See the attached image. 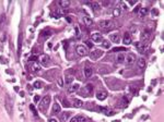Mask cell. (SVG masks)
<instances>
[{
  "label": "cell",
  "mask_w": 164,
  "mask_h": 122,
  "mask_svg": "<svg viewBox=\"0 0 164 122\" xmlns=\"http://www.w3.org/2000/svg\"><path fill=\"white\" fill-rule=\"evenodd\" d=\"M74 30H76V36L79 38L81 36V32H80V30H79L78 26H76V27H74Z\"/></svg>",
  "instance_id": "obj_32"
},
{
  "label": "cell",
  "mask_w": 164,
  "mask_h": 122,
  "mask_svg": "<svg viewBox=\"0 0 164 122\" xmlns=\"http://www.w3.org/2000/svg\"><path fill=\"white\" fill-rule=\"evenodd\" d=\"M36 59H37L36 56H32L31 58H30V61H36Z\"/></svg>",
  "instance_id": "obj_39"
},
{
  "label": "cell",
  "mask_w": 164,
  "mask_h": 122,
  "mask_svg": "<svg viewBox=\"0 0 164 122\" xmlns=\"http://www.w3.org/2000/svg\"><path fill=\"white\" fill-rule=\"evenodd\" d=\"M33 86H34V88H40V87H42V83H40L39 81H36L33 84Z\"/></svg>",
  "instance_id": "obj_30"
},
{
  "label": "cell",
  "mask_w": 164,
  "mask_h": 122,
  "mask_svg": "<svg viewBox=\"0 0 164 122\" xmlns=\"http://www.w3.org/2000/svg\"><path fill=\"white\" fill-rule=\"evenodd\" d=\"M157 14H159V11H157V9H153V10H152V15H154V17H157Z\"/></svg>",
  "instance_id": "obj_36"
},
{
  "label": "cell",
  "mask_w": 164,
  "mask_h": 122,
  "mask_svg": "<svg viewBox=\"0 0 164 122\" xmlns=\"http://www.w3.org/2000/svg\"><path fill=\"white\" fill-rule=\"evenodd\" d=\"M78 88H79V84H74V85H72V86L69 88V92H70V93H73V92H76Z\"/></svg>",
  "instance_id": "obj_26"
},
{
  "label": "cell",
  "mask_w": 164,
  "mask_h": 122,
  "mask_svg": "<svg viewBox=\"0 0 164 122\" xmlns=\"http://www.w3.org/2000/svg\"><path fill=\"white\" fill-rule=\"evenodd\" d=\"M141 40H143V42H145V40H149L150 38V34L148 33V32H142L141 33Z\"/></svg>",
  "instance_id": "obj_17"
},
{
  "label": "cell",
  "mask_w": 164,
  "mask_h": 122,
  "mask_svg": "<svg viewBox=\"0 0 164 122\" xmlns=\"http://www.w3.org/2000/svg\"><path fill=\"white\" fill-rule=\"evenodd\" d=\"M102 56H103V51L100 49H96V50H94V51H92L90 54V58L92 59V60H98V59Z\"/></svg>",
  "instance_id": "obj_4"
},
{
  "label": "cell",
  "mask_w": 164,
  "mask_h": 122,
  "mask_svg": "<svg viewBox=\"0 0 164 122\" xmlns=\"http://www.w3.org/2000/svg\"><path fill=\"white\" fill-rule=\"evenodd\" d=\"M69 116H70V113H68V112H64V113H61V115H60V118H61V121H62V122H67V120H68Z\"/></svg>",
  "instance_id": "obj_19"
},
{
  "label": "cell",
  "mask_w": 164,
  "mask_h": 122,
  "mask_svg": "<svg viewBox=\"0 0 164 122\" xmlns=\"http://www.w3.org/2000/svg\"><path fill=\"white\" fill-rule=\"evenodd\" d=\"M85 45L88 48H92L93 47V43L91 40H85Z\"/></svg>",
  "instance_id": "obj_33"
},
{
  "label": "cell",
  "mask_w": 164,
  "mask_h": 122,
  "mask_svg": "<svg viewBox=\"0 0 164 122\" xmlns=\"http://www.w3.org/2000/svg\"><path fill=\"white\" fill-rule=\"evenodd\" d=\"M91 38H92V40L94 43H101L103 42V36L101 33H93L92 36H91Z\"/></svg>",
  "instance_id": "obj_6"
},
{
  "label": "cell",
  "mask_w": 164,
  "mask_h": 122,
  "mask_svg": "<svg viewBox=\"0 0 164 122\" xmlns=\"http://www.w3.org/2000/svg\"><path fill=\"white\" fill-rule=\"evenodd\" d=\"M72 82V78H68L67 79V83H71Z\"/></svg>",
  "instance_id": "obj_40"
},
{
  "label": "cell",
  "mask_w": 164,
  "mask_h": 122,
  "mask_svg": "<svg viewBox=\"0 0 164 122\" xmlns=\"http://www.w3.org/2000/svg\"><path fill=\"white\" fill-rule=\"evenodd\" d=\"M121 14V9H120V5H118L116 8L114 9V11H113V15H114L115 18H117V17H119Z\"/></svg>",
  "instance_id": "obj_15"
},
{
  "label": "cell",
  "mask_w": 164,
  "mask_h": 122,
  "mask_svg": "<svg viewBox=\"0 0 164 122\" xmlns=\"http://www.w3.org/2000/svg\"><path fill=\"white\" fill-rule=\"evenodd\" d=\"M90 6L93 8V10H95V11H96V10H98V9H100V6H98V3L92 2V3H90Z\"/></svg>",
  "instance_id": "obj_28"
},
{
  "label": "cell",
  "mask_w": 164,
  "mask_h": 122,
  "mask_svg": "<svg viewBox=\"0 0 164 122\" xmlns=\"http://www.w3.org/2000/svg\"><path fill=\"white\" fill-rule=\"evenodd\" d=\"M70 122H89V120L85 117H82V116H76L70 120Z\"/></svg>",
  "instance_id": "obj_7"
},
{
  "label": "cell",
  "mask_w": 164,
  "mask_h": 122,
  "mask_svg": "<svg viewBox=\"0 0 164 122\" xmlns=\"http://www.w3.org/2000/svg\"><path fill=\"white\" fill-rule=\"evenodd\" d=\"M77 54L79 55V56H85V55H88V49H86L84 46H81V45H79V46H77Z\"/></svg>",
  "instance_id": "obj_5"
},
{
  "label": "cell",
  "mask_w": 164,
  "mask_h": 122,
  "mask_svg": "<svg viewBox=\"0 0 164 122\" xmlns=\"http://www.w3.org/2000/svg\"><path fill=\"white\" fill-rule=\"evenodd\" d=\"M48 61H49V57H48V56H46V55H45V56L40 57V62H42V64H45V66H46V64L48 63Z\"/></svg>",
  "instance_id": "obj_18"
},
{
  "label": "cell",
  "mask_w": 164,
  "mask_h": 122,
  "mask_svg": "<svg viewBox=\"0 0 164 122\" xmlns=\"http://www.w3.org/2000/svg\"><path fill=\"white\" fill-rule=\"evenodd\" d=\"M21 46H22V34L19 35V43H18V56L20 55V51H21Z\"/></svg>",
  "instance_id": "obj_21"
},
{
  "label": "cell",
  "mask_w": 164,
  "mask_h": 122,
  "mask_svg": "<svg viewBox=\"0 0 164 122\" xmlns=\"http://www.w3.org/2000/svg\"><path fill=\"white\" fill-rule=\"evenodd\" d=\"M92 74H93L92 68H90V67H85V68H84V75H85V78H91Z\"/></svg>",
  "instance_id": "obj_13"
},
{
  "label": "cell",
  "mask_w": 164,
  "mask_h": 122,
  "mask_svg": "<svg viewBox=\"0 0 164 122\" xmlns=\"http://www.w3.org/2000/svg\"><path fill=\"white\" fill-rule=\"evenodd\" d=\"M137 66H138L139 69H144L145 66H147V63H145V60L143 58H139L138 60H137Z\"/></svg>",
  "instance_id": "obj_11"
},
{
  "label": "cell",
  "mask_w": 164,
  "mask_h": 122,
  "mask_svg": "<svg viewBox=\"0 0 164 122\" xmlns=\"http://www.w3.org/2000/svg\"><path fill=\"white\" fill-rule=\"evenodd\" d=\"M148 12H149V10H148L147 8H142V9L140 10V12H139V14H140V15H142V17H143V15H145V14H147Z\"/></svg>",
  "instance_id": "obj_27"
},
{
  "label": "cell",
  "mask_w": 164,
  "mask_h": 122,
  "mask_svg": "<svg viewBox=\"0 0 164 122\" xmlns=\"http://www.w3.org/2000/svg\"><path fill=\"white\" fill-rule=\"evenodd\" d=\"M96 97H98V100H104V99L107 97V93H106L105 91L98 92V94H96Z\"/></svg>",
  "instance_id": "obj_10"
},
{
  "label": "cell",
  "mask_w": 164,
  "mask_h": 122,
  "mask_svg": "<svg viewBox=\"0 0 164 122\" xmlns=\"http://www.w3.org/2000/svg\"><path fill=\"white\" fill-rule=\"evenodd\" d=\"M50 104V96H45L42 101H40V105H39V108L42 111H46L48 108V106Z\"/></svg>",
  "instance_id": "obj_2"
},
{
  "label": "cell",
  "mask_w": 164,
  "mask_h": 122,
  "mask_svg": "<svg viewBox=\"0 0 164 122\" xmlns=\"http://www.w3.org/2000/svg\"><path fill=\"white\" fill-rule=\"evenodd\" d=\"M50 35H52V32H50L49 30H44V32H42V36H43L44 38L48 37V36H50Z\"/></svg>",
  "instance_id": "obj_23"
},
{
  "label": "cell",
  "mask_w": 164,
  "mask_h": 122,
  "mask_svg": "<svg viewBox=\"0 0 164 122\" xmlns=\"http://www.w3.org/2000/svg\"><path fill=\"white\" fill-rule=\"evenodd\" d=\"M59 6L61 8H68L70 7V1H67V0H61V1H59Z\"/></svg>",
  "instance_id": "obj_16"
},
{
  "label": "cell",
  "mask_w": 164,
  "mask_h": 122,
  "mask_svg": "<svg viewBox=\"0 0 164 122\" xmlns=\"http://www.w3.org/2000/svg\"><path fill=\"white\" fill-rule=\"evenodd\" d=\"M118 50H125V49H123V48H116V49H114L113 51H118Z\"/></svg>",
  "instance_id": "obj_42"
},
{
  "label": "cell",
  "mask_w": 164,
  "mask_h": 122,
  "mask_svg": "<svg viewBox=\"0 0 164 122\" xmlns=\"http://www.w3.org/2000/svg\"><path fill=\"white\" fill-rule=\"evenodd\" d=\"M84 89L88 92V94H90L91 92H92V89H93V85L92 84H88L85 87H84Z\"/></svg>",
  "instance_id": "obj_25"
},
{
  "label": "cell",
  "mask_w": 164,
  "mask_h": 122,
  "mask_svg": "<svg viewBox=\"0 0 164 122\" xmlns=\"http://www.w3.org/2000/svg\"><path fill=\"white\" fill-rule=\"evenodd\" d=\"M125 62L127 63V66H132L136 62V57L133 54H128L125 58Z\"/></svg>",
  "instance_id": "obj_3"
},
{
  "label": "cell",
  "mask_w": 164,
  "mask_h": 122,
  "mask_svg": "<svg viewBox=\"0 0 164 122\" xmlns=\"http://www.w3.org/2000/svg\"><path fill=\"white\" fill-rule=\"evenodd\" d=\"M32 70L34 71V72H39V70H40V66L39 64H37V63H34L33 66H32Z\"/></svg>",
  "instance_id": "obj_22"
},
{
  "label": "cell",
  "mask_w": 164,
  "mask_h": 122,
  "mask_svg": "<svg viewBox=\"0 0 164 122\" xmlns=\"http://www.w3.org/2000/svg\"><path fill=\"white\" fill-rule=\"evenodd\" d=\"M137 3V0H129V5L130 6H133Z\"/></svg>",
  "instance_id": "obj_37"
},
{
  "label": "cell",
  "mask_w": 164,
  "mask_h": 122,
  "mask_svg": "<svg viewBox=\"0 0 164 122\" xmlns=\"http://www.w3.org/2000/svg\"><path fill=\"white\" fill-rule=\"evenodd\" d=\"M100 27L102 30L104 32H108V30L115 28V24L113 21H109V20H106V21H101L100 22Z\"/></svg>",
  "instance_id": "obj_1"
},
{
  "label": "cell",
  "mask_w": 164,
  "mask_h": 122,
  "mask_svg": "<svg viewBox=\"0 0 164 122\" xmlns=\"http://www.w3.org/2000/svg\"><path fill=\"white\" fill-rule=\"evenodd\" d=\"M83 21H84V23H85V25H88V26H90V25H92V24H93L92 19H90L89 17H84L83 18Z\"/></svg>",
  "instance_id": "obj_20"
},
{
  "label": "cell",
  "mask_w": 164,
  "mask_h": 122,
  "mask_svg": "<svg viewBox=\"0 0 164 122\" xmlns=\"http://www.w3.org/2000/svg\"><path fill=\"white\" fill-rule=\"evenodd\" d=\"M123 43H124V45H129L131 43V35L130 33H128V32H126V33L124 34V37H123Z\"/></svg>",
  "instance_id": "obj_8"
},
{
  "label": "cell",
  "mask_w": 164,
  "mask_h": 122,
  "mask_svg": "<svg viewBox=\"0 0 164 122\" xmlns=\"http://www.w3.org/2000/svg\"><path fill=\"white\" fill-rule=\"evenodd\" d=\"M83 105V103H82V100H79V99H76L74 100V107H77V108H79V107H81V106Z\"/></svg>",
  "instance_id": "obj_24"
},
{
  "label": "cell",
  "mask_w": 164,
  "mask_h": 122,
  "mask_svg": "<svg viewBox=\"0 0 164 122\" xmlns=\"http://www.w3.org/2000/svg\"><path fill=\"white\" fill-rule=\"evenodd\" d=\"M109 38H111V40H112L113 43H115V44H118L119 40H120V37H119L118 34H112V35L109 36Z\"/></svg>",
  "instance_id": "obj_14"
},
{
  "label": "cell",
  "mask_w": 164,
  "mask_h": 122,
  "mask_svg": "<svg viewBox=\"0 0 164 122\" xmlns=\"http://www.w3.org/2000/svg\"><path fill=\"white\" fill-rule=\"evenodd\" d=\"M5 21H6V15L5 14H1V15H0V26L3 25Z\"/></svg>",
  "instance_id": "obj_29"
},
{
  "label": "cell",
  "mask_w": 164,
  "mask_h": 122,
  "mask_svg": "<svg viewBox=\"0 0 164 122\" xmlns=\"http://www.w3.org/2000/svg\"><path fill=\"white\" fill-rule=\"evenodd\" d=\"M30 109H31V110L33 111V113H34V115H35V116H37V111H36V109L34 108V106H33V105H31V106H30Z\"/></svg>",
  "instance_id": "obj_34"
},
{
  "label": "cell",
  "mask_w": 164,
  "mask_h": 122,
  "mask_svg": "<svg viewBox=\"0 0 164 122\" xmlns=\"http://www.w3.org/2000/svg\"><path fill=\"white\" fill-rule=\"evenodd\" d=\"M33 100H34V101H35V103H37V101H38V100H39V96H38V95H36V96H34Z\"/></svg>",
  "instance_id": "obj_38"
},
{
  "label": "cell",
  "mask_w": 164,
  "mask_h": 122,
  "mask_svg": "<svg viewBox=\"0 0 164 122\" xmlns=\"http://www.w3.org/2000/svg\"><path fill=\"white\" fill-rule=\"evenodd\" d=\"M60 111H61V108H60V106L58 105V104H55V105L52 106V115H58V113H60Z\"/></svg>",
  "instance_id": "obj_12"
},
{
  "label": "cell",
  "mask_w": 164,
  "mask_h": 122,
  "mask_svg": "<svg viewBox=\"0 0 164 122\" xmlns=\"http://www.w3.org/2000/svg\"><path fill=\"white\" fill-rule=\"evenodd\" d=\"M125 58H126V55L123 54V51L116 55V61L118 62V63H123V62H125Z\"/></svg>",
  "instance_id": "obj_9"
},
{
  "label": "cell",
  "mask_w": 164,
  "mask_h": 122,
  "mask_svg": "<svg viewBox=\"0 0 164 122\" xmlns=\"http://www.w3.org/2000/svg\"><path fill=\"white\" fill-rule=\"evenodd\" d=\"M103 47H105L106 49H108V48L111 47V44H109V42H107V40H103Z\"/></svg>",
  "instance_id": "obj_31"
},
{
  "label": "cell",
  "mask_w": 164,
  "mask_h": 122,
  "mask_svg": "<svg viewBox=\"0 0 164 122\" xmlns=\"http://www.w3.org/2000/svg\"><path fill=\"white\" fill-rule=\"evenodd\" d=\"M62 104H64L65 107H69V106H70V104L68 103V101H67L66 99H64V100H62Z\"/></svg>",
  "instance_id": "obj_35"
},
{
  "label": "cell",
  "mask_w": 164,
  "mask_h": 122,
  "mask_svg": "<svg viewBox=\"0 0 164 122\" xmlns=\"http://www.w3.org/2000/svg\"><path fill=\"white\" fill-rule=\"evenodd\" d=\"M48 122H58V121L56 119H49V121H48Z\"/></svg>",
  "instance_id": "obj_41"
}]
</instances>
